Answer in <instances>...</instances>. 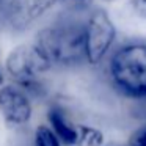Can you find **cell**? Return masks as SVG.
<instances>
[{"mask_svg": "<svg viewBox=\"0 0 146 146\" xmlns=\"http://www.w3.org/2000/svg\"><path fill=\"white\" fill-rule=\"evenodd\" d=\"M107 2H113V0H107Z\"/></svg>", "mask_w": 146, "mask_h": 146, "instance_id": "cell-15", "label": "cell"}, {"mask_svg": "<svg viewBox=\"0 0 146 146\" xmlns=\"http://www.w3.org/2000/svg\"><path fill=\"white\" fill-rule=\"evenodd\" d=\"M49 121H50V129L54 130V133L58 137L61 143L69 146H76L77 141V126L72 124L66 118V115L63 113L60 107H52L47 113Z\"/></svg>", "mask_w": 146, "mask_h": 146, "instance_id": "cell-7", "label": "cell"}, {"mask_svg": "<svg viewBox=\"0 0 146 146\" xmlns=\"http://www.w3.org/2000/svg\"><path fill=\"white\" fill-rule=\"evenodd\" d=\"M2 85H3V74L0 71V88H2Z\"/></svg>", "mask_w": 146, "mask_h": 146, "instance_id": "cell-13", "label": "cell"}, {"mask_svg": "<svg viewBox=\"0 0 146 146\" xmlns=\"http://www.w3.org/2000/svg\"><path fill=\"white\" fill-rule=\"evenodd\" d=\"M130 2H132L133 10H135L141 17L146 19V0H130Z\"/></svg>", "mask_w": 146, "mask_h": 146, "instance_id": "cell-12", "label": "cell"}, {"mask_svg": "<svg viewBox=\"0 0 146 146\" xmlns=\"http://www.w3.org/2000/svg\"><path fill=\"white\" fill-rule=\"evenodd\" d=\"M115 86L129 98H146V44L130 42L119 47L110 60Z\"/></svg>", "mask_w": 146, "mask_h": 146, "instance_id": "cell-2", "label": "cell"}, {"mask_svg": "<svg viewBox=\"0 0 146 146\" xmlns=\"http://www.w3.org/2000/svg\"><path fill=\"white\" fill-rule=\"evenodd\" d=\"M116 36V29L110 16L104 10L91 13L85 24V57L86 61L96 64L108 52Z\"/></svg>", "mask_w": 146, "mask_h": 146, "instance_id": "cell-4", "label": "cell"}, {"mask_svg": "<svg viewBox=\"0 0 146 146\" xmlns=\"http://www.w3.org/2000/svg\"><path fill=\"white\" fill-rule=\"evenodd\" d=\"M0 111L13 126H21L32 118V104L29 94L24 93L19 86L5 85L0 88Z\"/></svg>", "mask_w": 146, "mask_h": 146, "instance_id": "cell-5", "label": "cell"}, {"mask_svg": "<svg viewBox=\"0 0 146 146\" xmlns=\"http://www.w3.org/2000/svg\"><path fill=\"white\" fill-rule=\"evenodd\" d=\"M64 5L66 8L72 11H82V10H86L90 5L93 3V0H58Z\"/></svg>", "mask_w": 146, "mask_h": 146, "instance_id": "cell-10", "label": "cell"}, {"mask_svg": "<svg viewBox=\"0 0 146 146\" xmlns=\"http://www.w3.org/2000/svg\"><path fill=\"white\" fill-rule=\"evenodd\" d=\"M2 3H3V0H0V5H2Z\"/></svg>", "mask_w": 146, "mask_h": 146, "instance_id": "cell-14", "label": "cell"}, {"mask_svg": "<svg viewBox=\"0 0 146 146\" xmlns=\"http://www.w3.org/2000/svg\"><path fill=\"white\" fill-rule=\"evenodd\" d=\"M33 44L50 63V66L79 64L86 60L85 24L72 19L55 21L36 35V41Z\"/></svg>", "mask_w": 146, "mask_h": 146, "instance_id": "cell-1", "label": "cell"}, {"mask_svg": "<svg viewBox=\"0 0 146 146\" xmlns=\"http://www.w3.org/2000/svg\"><path fill=\"white\" fill-rule=\"evenodd\" d=\"M58 0H10L7 21L11 29L24 30L47 13Z\"/></svg>", "mask_w": 146, "mask_h": 146, "instance_id": "cell-6", "label": "cell"}, {"mask_svg": "<svg viewBox=\"0 0 146 146\" xmlns=\"http://www.w3.org/2000/svg\"><path fill=\"white\" fill-rule=\"evenodd\" d=\"M129 146H146V126L137 129L130 137Z\"/></svg>", "mask_w": 146, "mask_h": 146, "instance_id": "cell-11", "label": "cell"}, {"mask_svg": "<svg viewBox=\"0 0 146 146\" xmlns=\"http://www.w3.org/2000/svg\"><path fill=\"white\" fill-rule=\"evenodd\" d=\"M104 135L101 130L88 126H77L76 146H102Z\"/></svg>", "mask_w": 146, "mask_h": 146, "instance_id": "cell-8", "label": "cell"}, {"mask_svg": "<svg viewBox=\"0 0 146 146\" xmlns=\"http://www.w3.org/2000/svg\"><path fill=\"white\" fill-rule=\"evenodd\" d=\"M35 146H61V141L47 126H38L35 132Z\"/></svg>", "mask_w": 146, "mask_h": 146, "instance_id": "cell-9", "label": "cell"}, {"mask_svg": "<svg viewBox=\"0 0 146 146\" xmlns=\"http://www.w3.org/2000/svg\"><path fill=\"white\" fill-rule=\"evenodd\" d=\"M50 63L42 57L35 44H24L16 47L7 58V71L19 88L25 91H39V76L50 69Z\"/></svg>", "mask_w": 146, "mask_h": 146, "instance_id": "cell-3", "label": "cell"}]
</instances>
